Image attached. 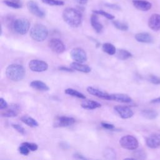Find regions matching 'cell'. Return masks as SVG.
Segmentation results:
<instances>
[{
	"instance_id": "44",
	"label": "cell",
	"mask_w": 160,
	"mask_h": 160,
	"mask_svg": "<svg viewBox=\"0 0 160 160\" xmlns=\"http://www.w3.org/2000/svg\"><path fill=\"white\" fill-rule=\"evenodd\" d=\"M151 103H160V97L155 98L154 99H152L151 101Z\"/></svg>"
},
{
	"instance_id": "11",
	"label": "cell",
	"mask_w": 160,
	"mask_h": 160,
	"mask_svg": "<svg viewBox=\"0 0 160 160\" xmlns=\"http://www.w3.org/2000/svg\"><path fill=\"white\" fill-rule=\"evenodd\" d=\"M114 109L119 116L122 119L130 118L134 114L132 111L128 106H116L114 108Z\"/></svg>"
},
{
	"instance_id": "18",
	"label": "cell",
	"mask_w": 160,
	"mask_h": 160,
	"mask_svg": "<svg viewBox=\"0 0 160 160\" xmlns=\"http://www.w3.org/2000/svg\"><path fill=\"white\" fill-rule=\"evenodd\" d=\"M70 66L72 69H73L74 70L79 71V72H84V73H88L89 72H91V68L86 64H83L81 62H72L71 63Z\"/></svg>"
},
{
	"instance_id": "6",
	"label": "cell",
	"mask_w": 160,
	"mask_h": 160,
	"mask_svg": "<svg viewBox=\"0 0 160 160\" xmlns=\"http://www.w3.org/2000/svg\"><path fill=\"white\" fill-rule=\"evenodd\" d=\"M29 68L33 72H41L48 69V64L42 60L32 59L29 62Z\"/></svg>"
},
{
	"instance_id": "35",
	"label": "cell",
	"mask_w": 160,
	"mask_h": 160,
	"mask_svg": "<svg viewBox=\"0 0 160 160\" xmlns=\"http://www.w3.org/2000/svg\"><path fill=\"white\" fill-rule=\"evenodd\" d=\"M148 81L154 84H160V78L154 75L149 76L148 77Z\"/></svg>"
},
{
	"instance_id": "27",
	"label": "cell",
	"mask_w": 160,
	"mask_h": 160,
	"mask_svg": "<svg viewBox=\"0 0 160 160\" xmlns=\"http://www.w3.org/2000/svg\"><path fill=\"white\" fill-rule=\"evenodd\" d=\"M141 114L148 119H154L158 116V112L152 109H144L141 111Z\"/></svg>"
},
{
	"instance_id": "3",
	"label": "cell",
	"mask_w": 160,
	"mask_h": 160,
	"mask_svg": "<svg viewBox=\"0 0 160 160\" xmlns=\"http://www.w3.org/2000/svg\"><path fill=\"white\" fill-rule=\"evenodd\" d=\"M48 36V29L42 24H36L30 29V36L35 41H44Z\"/></svg>"
},
{
	"instance_id": "31",
	"label": "cell",
	"mask_w": 160,
	"mask_h": 160,
	"mask_svg": "<svg viewBox=\"0 0 160 160\" xmlns=\"http://www.w3.org/2000/svg\"><path fill=\"white\" fill-rule=\"evenodd\" d=\"M41 1L49 6H63L64 2L61 0H41Z\"/></svg>"
},
{
	"instance_id": "5",
	"label": "cell",
	"mask_w": 160,
	"mask_h": 160,
	"mask_svg": "<svg viewBox=\"0 0 160 160\" xmlns=\"http://www.w3.org/2000/svg\"><path fill=\"white\" fill-rule=\"evenodd\" d=\"M121 146L128 150H134L138 147L139 143L137 139L131 135L122 136L119 140Z\"/></svg>"
},
{
	"instance_id": "29",
	"label": "cell",
	"mask_w": 160,
	"mask_h": 160,
	"mask_svg": "<svg viewBox=\"0 0 160 160\" xmlns=\"http://www.w3.org/2000/svg\"><path fill=\"white\" fill-rule=\"evenodd\" d=\"M112 24L114 25V26L120 30V31H128L129 29V26L128 25L127 23L124 22H122L118 20H115L112 21Z\"/></svg>"
},
{
	"instance_id": "42",
	"label": "cell",
	"mask_w": 160,
	"mask_h": 160,
	"mask_svg": "<svg viewBox=\"0 0 160 160\" xmlns=\"http://www.w3.org/2000/svg\"><path fill=\"white\" fill-rule=\"evenodd\" d=\"M73 156L76 159H87L86 157H84L83 155H82L79 153H75V154H74Z\"/></svg>"
},
{
	"instance_id": "24",
	"label": "cell",
	"mask_w": 160,
	"mask_h": 160,
	"mask_svg": "<svg viewBox=\"0 0 160 160\" xmlns=\"http://www.w3.org/2000/svg\"><path fill=\"white\" fill-rule=\"evenodd\" d=\"M20 119L23 123L26 124V125H28L30 127L34 128V127H37L39 126L37 121L29 116H26V115L23 116L20 118Z\"/></svg>"
},
{
	"instance_id": "32",
	"label": "cell",
	"mask_w": 160,
	"mask_h": 160,
	"mask_svg": "<svg viewBox=\"0 0 160 160\" xmlns=\"http://www.w3.org/2000/svg\"><path fill=\"white\" fill-rule=\"evenodd\" d=\"M18 150H19V152L24 156H28L30 151L29 149L23 142L19 146Z\"/></svg>"
},
{
	"instance_id": "4",
	"label": "cell",
	"mask_w": 160,
	"mask_h": 160,
	"mask_svg": "<svg viewBox=\"0 0 160 160\" xmlns=\"http://www.w3.org/2000/svg\"><path fill=\"white\" fill-rule=\"evenodd\" d=\"M12 26L16 33L24 35L29 30L30 22L26 18H18L13 21Z\"/></svg>"
},
{
	"instance_id": "38",
	"label": "cell",
	"mask_w": 160,
	"mask_h": 160,
	"mask_svg": "<svg viewBox=\"0 0 160 160\" xmlns=\"http://www.w3.org/2000/svg\"><path fill=\"white\" fill-rule=\"evenodd\" d=\"M101 125L102 128L106 129H109V130H113L114 129V126L112 124H109L108 122H102L101 123Z\"/></svg>"
},
{
	"instance_id": "13",
	"label": "cell",
	"mask_w": 160,
	"mask_h": 160,
	"mask_svg": "<svg viewBox=\"0 0 160 160\" xmlns=\"http://www.w3.org/2000/svg\"><path fill=\"white\" fill-rule=\"evenodd\" d=\"M148 26L153 31H159L160 29V14H152L149 19Z\"/></svg>"
},
{
	"instance_id": "17",
	"label": "cell",
	"mask_w": 160,
	"mask_h": 160,
	"mask_svg": "<svg viewBox=\"0 0 160 160\" xmlns=\"http://www.w3.org/2000/svg\"><path fill=\"white\" fill-rule=\"evenodd\" d=\"M90 21H91V24L92 28L94 29V31L97 33H101L103 29V26L99 22L98 17L96 14L94 13V14L91 15Z\"/></svg>"
},
{
	"instance_id": "7",
	"label": "cell",
	"mask_w": 160,
	"mask_h": 160,
	"mask_svg": "<svg viewBox=\"0 0 160 160\" xmlns=\"http://www.w3.org/2000/svg\"><path fill=\"white\" fill-rule=\"evenodd\" d=\"M71 58L76 62L83 63L87 61V54L85 51L81 48L72 49L70 52Z\"/></svg>"
},
{
	"instance_id": "41",
	"label": "cell",
	"mask_w": 160,
	"mask_h": 160,
	"mask_svg": "<svg viewBox=\"0 0 160 160\" xmlns=\"http://www.w3.org/2000/svg\"><path fill=\"white\" fill-rule=\"evenodd\" d=\"M59 146L62 149H68L69 148V145L65 142H61L59 144Z\"/></svg>"
},
{
	"instance_id": "15",
	"label": "cell",
	"mask_w": 160,
	"mask_h": 160,
	"mask_svg": "<svg viewBox=\"0 0 160 160\" xmlns=\"http://www.w3.org/2000/svg\"><path fill=\"white\" fill-rule=\"evenodd\" d=\"M132 2L137 9L142 11H147L149 10L152 6V4L149 2L144 0H133Z\"/></svg>"
},
{
	"instance_id": "34",
	"label": "cell",
	"mask_w": 160,
	"mask_h": 160,
	"mask_svg": "<svg viewBox=\"0 0 160 160\" xmlns=\"http://www.w3.org/2000/svg\"><path fill=\"white\" fill-rule=\"evenodd\" d=\"M12 127L21 134H24L26 132L24 128L18 124H12Z\"/></svg>"
},
{
	"instance_id": "39",
	"label": "cell",
	"mask_w": 160,
	"mask_h": 160,
	"mask_svg": "<svg viewBox=\"0 0 160 160\" xmlns=\"http://www.w3.org/2000/svg\"><path fill=\"white\" fill-rule=\"evenodd\" d=\"M8 106V104L6 100L2 98H0V109L2 110L4 109H6Z\"/></svg>"
},
{
	"instance_id": "37",
	"label": "cell",
	"mask_w": 160,
	"mask_h": 160,
	"mask_svg": "<svg viewBox=\"0 0 160 160\" xmlns=\"http://www.w3.org/2000/svg\"><path fill=\"white\" fill-rule=\"evenodd\" d=\"M105 6L108 8L114 9V10H121V7L116 4H111V3H106Z\"/></svg>"
},
{
	"instance_id": "25",
	"label": "cell",
	"mask_w": 160,
	"mask_h": 160,
	"mask_svg": "<svg viewBox=\"0 0 160 160\" xmlns=\"http://www.w3.org/2000/svg\"><path fill=\"white\" fill-rule=\"evenodd\" d=\"M102 49L104 52L107 53L109 55L115 54L117 51L115 46L113 44L109 42L104 43L102 46Z\"/></svg>"
},
{
	"instance_id": "43",
	"label": "cell",
	"mask_w": 160,
	"mask_h": 160,
	"mask_svg": "<svg viewBox=\"0 0 160 160\" xmlns=\"http://www.w3.org/2000/svg\"><path fill=\"white\" fill-rule=\"evenodd\" d=\"M78 4H81V5H84V4H86L88 0H75Z\"/></svg>"
},
{
	"instance_id": "40",
	"label": "cell",
	"mask_w": 160,
	"mask_h": 160,
	"mask_svg": "<svg viewBox=\"0 0 160 160\" xmlns=\"http://www.w3.org/2000/svg\"><path fill=\"white\" fill-rule=\"evenodd\" d=\"M59 70L60 71H67V72H72L73 71V69H71V68H69L68 67H66V66H60L58 68Z\"/></svg>"
},
{
	"instance_id": "33",
	"label": "cell",
	"mask_w": 160,
	"mask_h": 160,
	"mask_svg": "<svg viewBox=\"0 0 160 160\" xmlns=\"http://www.w3.org/2000/svg\"><path fill=\"white\" fill-rule=\"evenodd\" d=\"M104 156L108 159H115L116 153L112 149H108L104 151Z\"/></svg>"
},
{
	"instance_id": "19",
	"label": "cell",
	"mask_w": 160,
	"mask_h": 160,
	"mask_svg": "<svg viewBox=\"0 0 160 160\" xmlns=\"http://www.w3.org/2000/svg\"><path fill=\"white\" fill-rule=\"evenodd\" d=\"M136 40L140 42L143 43H151L153 41V38L149 33L148 32H139L134 36Z\"/></svg>"
},
{
	"instance_id": "12",
	"label": "cell",
	"mask_w": 160,
	"mask_h": 160,
	"mask_svg": "<svg viewBox=\"0 0 160 160\" xmlns=\"http://www.w3.org/2000/svg\"><path fill=\"white\" fill-rule=\"evenodd\" d=\"M108 100L114 101L122 103H129L132 101V99L128 95L122 93L109 94Z\"/></svg>"
},
{
	"instance_id": "28",
	"label": "cell",
	"mask_w": 160,
	"mask_h": 160,
	"mask_svg": "<svg viewBox=\"0 0 160 160\" xmlns=\"http://www.w3.org/2000/svg\"><path fill=\"white\" fill-rule=\"evenodd\" d=\"M64 92L66 94L70 95L71 96L76 97V98H80V99H86L85 95H84L82 93H81V92H80L78 91L77 90L74 89L72 88H68V89H65Z\"/></svg>"
},
{
	"instance_id": "30",
	"label": "cell",
	"mask_w": 160,
	"mask_h": 160,
	"mask_svg": "<svg viewBox=\"0 0 160 160\" xmlns=\"http://www.w3.org/2000/svg\"><path fill=\"white\" fill-rule=\"evenodd\" d=\"M92 12L94 13V14H99V15H101L102 16H104V18H107L109 20H113L115 17L114 15L109 13V12H107L103 10H93Z\"/></svg>"
},
{
	"instance_id": "1",
	"label": "cell",
	"mask_w": 160,
	"mask_h": 160,
	"mask_svg": "<svg viewBox=\"0 0 160 160\" xmlns=\"http://www.w3.org/2000/svg\"><path fill=\"white\" fill-rule=\"evenodd\" d=\"M62 18L65 22L72 28L79 27L82 21L81 11L73 8H67L62 12Z\"/></svg>"
},
{
	"instance_id": "14",
	"label": "cell",
	"mask_w": 160,
	"mask_h": 160,
	"mask_svg": "<svg viewBox=\"0 0 160 160\" xmlns=\"http://www.w3.org/2000/svg\"><path fill=\"white\" fill-rule=\"evenodd\" d=\"M88 93H89L90 94H92L94 96H96L99 98H101L103 99H106L108 100L109 99V94H108V92L103 91L102 90L98 89L97 88L91 87V86H89L86 89Z\"/></svg>"
},
{
	"instance_id": "2",
	"label": "cell",
	"mask_w": 160,
	"mask_h": 160,
	"mask_svg": "<svg viewBox=\"0 0 160 160\" xmlns=\"http://www.w3.org/2000/svg\"><path fill=\"white\" fill-rule=\"evenodd\" d=\"M26 74L24 67L19 64H11L9 65L6 69V75L7 78L12 81H19L22 80Z\"/></svg>"
},
{
	"instance_id": "8",
	"label": "cell",
	"mask_w": 160,
	"mask_h": 160,
	"mask_svg": "<svg viewBox=\"0 0 160 160\" xmlns=\"http://www.w3.org/2000/svg\"><path fill=\"white\" fill-rule=\"evenodd\" d=\"M48 46L56 54H61L66 49L64 44L58 38L51 39L48 42Z\"/></svg>"
},
{
	"instance_id": "16",
	"label": "cell",
	"mask_w": 160,
	"mask_h": 160,
	"mask_svg": "<svg viewBox=\"0 0 160 160\" xmlns=\"http://www.w3.org/2000/svg\"><path fill=\"white\" fill-rule=\"evenodd\" d=\"M19 112V106L16 104H11L10 109L6 110L1 114L2 117L5 118H14L18 116Z\"/></svg>"
},
{
	"instance_id": "36",
	"label": "cell",
	"mask_w": 160,
	"mask_h": 160,
	"mask_svg": "<svg viewBox=\"0 0 160 160\" xmlns=\"http://www.w3.org/2000/svg\"><path fill=\"white\" fill-rule=\"evenodd\" d=\"M31 151H35L38 149V146L36 144L32 143V142H23Z\"/></svg>"
},
{
	"instance_id": "26",
	"label": "cell",
	"mask_w": 160,
	"mask_h": 160,
	"mask_svg": "<svg viewBox=\"0 0 160 160\" xmlns=\"http://www.w3.org/2000/svg\"><path fill=\"white\" fill-rule=\"evenodd\" d=\"M3 2L7 6L13 9H19L22 6V4L19 0H4Z\"/></svg>"
},
{
	"instance_id": "23",
	"label": "cell",
	"mask_w": 160,
	"mask_h": 160,
	"mask_svg": "<svg viewBox=\"0 0 160 160\" xmlns=\"http://www.w3.org/2000/svg\"><path fill=\"white\" fill-rule=\"evenodd\" d=\"M116 56L120 60H126L132 57V54L126 49H119L116 51Z\"/></svg>"
},
{
	"instance_id": "22",
	"label": "cell",
	"mask_w": 160,
	"mask_h": 160,
	"mask_svg": "<svg viewBox=\"0 0 160 160\" xmlns=\"http://www.w3.org/2000/svg\"><path fill=\"white\" fill-rule=\"evenodd\" d=\"M101 106V104L97 101L92 100H86L81 103V107L86 109H95Z\"/></svg>"
},
{
	"instance_id": "20",
	"label": "cell",
	"mask_w": 160,
	"mask_h": 160,
	"mask_svg": "<svg viewBox=\"0 0 160 160\" xmlns=\"http://www.w3.org/2000/svg\"><path fill=\"white\" fill-rule=\"evenodd\" d=\"M146 143L150 148H157L160 146V138L156 135H151L146 139Z\"/></svg>"
},
{
	"instance_id": "9",
	"label": "cell",
	"mask_w": 160,
	"mask_h": 160,
	"mask_svg": "<svg viewBox=\"0 0 160 160\" xmlns=\"http://www.w3.org/2000/svg\"><path fill=\"white\" fill-rule=\"evenodd\" d=\"M75 122V119L68 116H58L54 121L53 126L55 128H64L72 125Z\"/></svg>"
},
{
	"instance_id": "10",
	"label": "cell",
	"mask_w": 160,
	"mask_h": 160,
	"mask_svg": "<svg viewBox=\"0 0 160 160\" xmlns=\"http://www.w3.org/2000/svg\"><path fill=\"white\" fill-rule=\"evenodd\" d=\"M26 6L28 11L34 16L39 18H42L45 16V12L38 6L36 2L30 0L28 1Z\"/></svg>"
},
{
	"instance_id": "21",
	"label": "cell",
	"mask_w": 160,
	"mask_h": 160,
	"mask_svg": "<svg viewBox=\"0 0 160 160\" xmlns=\"http://www.w3.org/2000/svg\"><path fill=\"white\" fill-rule=\"evenodd\" d=\"M30 86L34 89L41 91H47L49 89V86L44 82L39 80H34L30 82Z\"/></svg>"
}]
</instances>
